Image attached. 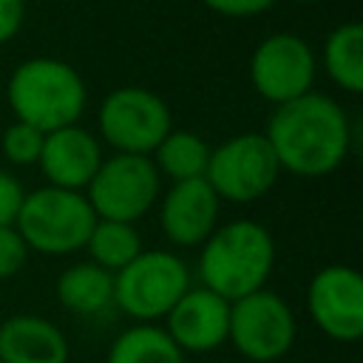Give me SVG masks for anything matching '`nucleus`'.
I'll return each instance as SVG.
<instances>
[{"label": "nucleus", "mask_w": 363, "mask_h": 363, "mask_svg": "<svg viewBox=\"0 0 363 363\" xmlns=\"http://www.w3.org/2000/svg\"><path fill=\"white\" fill-rule=\"evenodd\" d=\"M264 136L278 164L298 176L332 173L352 147V125L326 94H303L278 105Z\"/></svg>", "instance_id": "nucleus-1"}, {"label": "nucleus", "mask_w": 363, "mask_h": 363, "mask_svg": "<svg viewBox=\"0 0 363 363\" xmlns=\"http://www.w3.org/2000/svg\"><path fill=\"white\" fill-rule=\"evenodd\" d=\"M272 258L275 247L261 224L233 221L207 235L201 255L204 286L233 303L250 292L264 289V281L272 272Z\"/></svg>", "instance_id": "nucleus-2"}, {"label": "nucleus", "mask_w": 363, "mask_h": 363, "mask_svg": "<svg viewBox=\"0 0 363 363\" xmlns=\"http://www.w3.org/2000/svg\"><path fill=\"white\" fill-rule=\"evenodd\" d=\"M9 102L17 122L51 133L79 119L85 108V85L68 62L34 57L14 68L9 79Z\"/></svg>", "instance_id": "nucleus-3"}, {"label": "nucleus", "mask_w": 363, "mask_h": 363, "mask_svg": "<svg viewBox=\"0 0 363 363\" xmlns=\"http://www.w3.org/2000/svg\"><path fill=\"white\" fill-rule=\"evenodd\" d=\"M14 224L26 247L62 255L88 244V235L96 224V213L79 190L43 187L23 196Z\"/></svg>", "instance_id": "nucleus-4"}, {"label": "nucleus", "mask_w": 363, "mask_h": 363, "mask_svg": "<svg viewBox=\"0 0 363 363\" xmlns=\"http://www.w3.org/2000/svg\"><path fill=\"white\" fill-rule=\"evenodd\" d=\"M278 159L264 133H241L210 150L204 179L218 199L247 204L261 199L278 179Z\"/></svg>", "instance_id": "nucleus-5"}, {"label": "nucleus", "mask_w": 363, "mask_h": 363, "mask_svg": "<svg viewBox=\"0 0 363 363\" xmlns=\"http://www.w3.org/2000/svg\"><path fill=\"white\" fill-rule=\"evenodd\" d=\"M187 267L173 252H139L113 278V301L139 320L167 315L187 292Z\"/></svg>", "instance_id": "nucleus-6"}, {"label": "nucleus", "mask_w": 363, "mask_h": 363, "mask_svg": "<svg viewBox=\"0 0 363 363\" xmlns=\"http://www.w3.org/2000/svg\"><path fill=\"white\" fill-rule=\"evenodd\" d=\"M88 187L91 193L85 199L96 218L133 224L159 196V170L147 156L116 153L96 167Z\"/></svg>", "instance_id": "nucleus-7"}, {"label": "nucleus", "mask_w": 363, "mask_h": 363, "mask_svg": "<svg viewBox=\"0 0 363 363\" xmlns=\"http://www.w3.org/2000/svg\"><path fill=\"white\" fill-rule=\"evenodd\" d=\"M227 337L235 349L255 360L269 363L289 352L295 340V318L284 298L275 292L258 289L230 303V326Z\"/></svg>", "instance_id": "nucleus-8"}, {"label": "nucleus", "mask_w": 363, "mask_h": 363, "mask_svg": "<svg viewBox=\"0 0 363 363\" xmlns=\"http://www.w3.org/2000/svg\"><path fill=\"white\" fill-rule=\"evenodd\" d=\"M102 136L119 150L147 156L170 133V111L162 96L145 88H119L99 108Z\"/></svg>", "instance_id": "nucleus-9"}, {"label": "nucleus", "mask_w": 363, "mask_h": 363, "mask_svg": "<svg viewBox=\"0 0 363 363\" xmlns=\"http://www.w3.org/2000/svg\"><path fill=\"white\" fill-rule=\"evenodd\" d=\"M250 77L264 99L284 105L309 94L315 79V54L295 34H272L255 48L250 60Z\"/></svg>", "instance_id": "nucleus-10"}, {"label": "nucleus", "mask_w": 363, "mask_h": 363, "mask_svg": "<svg viewBox=\"0 0 363 363\" xmlns=\"http://www.w3.org/2000/svg\"><path fill=\"white\" fill-rule=\"evenodd\" d=\"M306 306L318 329L335 340H357L363 335V278L352 267L320 269L306 292Z\"/></svg>", "instance_id": "nucleus-11"}, {"label": "nucleus", "mask_w": 363, "mask_h": 363, "mask_svg": "<svg viewBox=\"0 0 363 363\" xmlns=\"http://www.w3.org/2000/svg\"><path fill=\"white\" fill-rule=\"evenodd\" d=\"M230 301L204 289H187L167 312V335L179 349L210 352L227 340Z\"/></svg>", "instance_id": "nucleus-12"}, {"label": "nucleus", "mask_w": 363, "mask_h": 363, "mask_svg": "<svg viewBox=\"0 0 363 363\" xmlns=\"http://www.w3.org/2000/svg\"><path fill=\"white\" fill-rule=\"evenodd\" d=\"M37 162L48 176L51 187L79 190L94 179L96 167L102 164V156H99L96 139L85 128L68 125L45 133Z\"/></svg>", "instance_id": "nucleus-13"}, {"label": "nucleus", "mask_w": 363, "mask_h": 363, "mask_svg": "<svg viewBox=\"0 0 363 363\" xmlns=\"http://www.w3.org/2000/svg\"><path fill=\"white\" fill-rule=\"evenodd\" d=\"M218 196L207 184V179L176 182L173 190L162 201V230L173 244L193 247L201 244L216 224Z\"/></svg>", "instance_id": "nucleus-14"}, {"label": "nucleus", "mask_w": 363, "mask_h": 363, "mask_svg": "<svg viewBox=\"0 0 363 363\" xmlns=\"http://www.w3.org/2000/svg\"><path fill=\"white\" fill-rule=\"evenodd\" d=\"M0 363H68V340L45 318L14 315L0 326Z\"/></svg>", "instance_id": "nucleus-15"}, {"label": "nucleus", "mask_w": 363, "mask_h": 363, "mask_svg": "<svg viewBox=\"0 0 363 363\" xmlns=\"http://www.w3.org/2000/svg\"><path fill=\"white\" fill-rule=\"evenodd\" d=\"M57 298L77 315H96L113 301V275L96 264H74L60 275Z\"/></svg>", "instance_id": "nucleus-16"}, {"label": "nucleus", "mask_w": 363, "mask_h": 363, "mask_svg": "<svg viewBox=\"0 0 363 363\" xmlns=\"http://www.w3.org/2000/svg\"><path fill=\"white\" fill-rule=\"evenodd\" d=\"M329 77L349 94L363 91V26L346 23L335 28L323 48Z\"/></svg>", "instance_id": "nucleus-17"}, {"label": "nucleus", "mask_w": 363, "mask_h": 363, "mask_svg": "<svg viewBox=\"0 0 363 363\" xmlns=\"http://www.w3.org/2000/svg\"><path fill=\"white\" fill-rule=\"evenodd\" d=\"M108 363H184V357L167 332L142 323L116 337L108 352Z\"/></svg>", "instance_id": "nucleus-18"}, {"label": "nucleus", "mask_w": 363, "mask_h": 363, "mask_svg": "<svg viewBox=\"0 0 363 363\" xmlns=\"http://www.w3.org/2000/svg\"><path fill=\"white\" fill-rule=\"evenodd\" d=\"M207 159H210L207 142L201 136L190 133V130H170L156 145V162H159V167L170 179H176V182L204 179Z\"/></svg>", "instance_id": "nucleus-19"}, {"label": "nucleus", "mask_w": 363, "mask_h": 363, "mask_svg": "<svg viewBox=\"0 0 363 363\" xmlns=\"http://www.w3.org/2000/svg\"><path fill=\"white\" fill-rule=\"evenodd\" d=\"M85 247L91 250L94 264L108 272L128 267L142 252V241H139V233L133 230V224L105 221V218H96Z\"/></svg>", "instance_id": "nucleus-20"}, {"label": "nucleus", "mask_w": 363, "mask_h": 363, "mask_svg": "<svg viewBox=\"0 0 363 363\" xmlns=\"http://www.w3.org/2000/svg\"><path fill=\"white\" fill-rule=\"evenodd\" d=\"M43 139H45V133L37 130L34 125L14 122V125H9L6 133H3V153H6V159L14 162V164H31V162L40 159Z\"/></svg>", "instance_id": "nucleus-21"}, {"label": "nucleus", "mask_w": 363, "mask_h": 363, "mask_svg": "<svg viewBox=\"0 0 363 363\" xmlns=\"http://www.w3.org/2000/svg\"><path fill=\"white\" fill-rule=\"evenodd\" d=\"M28 258V247L14 227H0V278H11L23 269Z\"/></svg>", "instance_id": "nucleus-22"}, {"label": "nucleus", "mask_w": 363, "mask_h": 363, "mask_svg": "<svg viewBox=\"0 0 363 363\" xmlns=\"http://www.w3.org/2000/svg\"><path fill=\"white\" fill-rule=\"evenodd\" d=\"M23 187L14 176L3 173L0 170V227H11L17 213H20V204H23Z\"/></svg>", "instance_id": "nucleus-23"}, {"label": "nucleus", "mask_w": 363, "mask_h": 363, "mask_svg": "<svg viewBox=\"0 0 363 363\" xmlns=\"http://www.w3.org/2000/svg\"><path fill=\"white\" fill-rule=\"evenodd\" d=\"M201 3L227 17H252L272 6V0H201Z\"/></svg>", "instance_id": "nucleus-24"}, {"label": "nucleus", "mask_w": 363, "mask_h": 363, "mask_svg": "<svg viewBox=\"0 0 363 363\" xmlns=\"http://www.w3.org/2000/svg\"><path fill=\"white\" fill-rule=\"evenodd\" d=\"M26 3L23 0H0V43H9L23 26Z\"/></svg>", "instance_id": "nucleus-25"}]
</instances>
